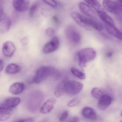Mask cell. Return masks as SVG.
I'll return each instance as SVG.
<instances>
[{
  "label": "cell",
  "mask_w": 122,
  "mask_h": 122,
  "mask_svg": "<svg viewBox=\"0 0 122 122\" xmlns=\"http://www.w3.org/2000/svg\"><path fill=\"white\" fill-rule=\"evenodd\" d=\"M58 70L52 66H42L37 69L33 81L35 84H40L47 78L57 74Z\"/></svg>",
  "instance_id": "cell-1"
},
{
  "label": "cell",
  "mask_w": 122,
  "mask_h": 122,
  "mask_svg": "<svg viewBox=\"0 0 122 122\" xmlns=\"http://www.w3.org/2000/svg\"><path fill=\"white\" fill-rule=\"evenodd\" d=\"M42 14L44 16H47L51 14V12L47 9H43L42 10Z\"/></svg>",
  "instance_id": "cell-33"
},
{
  "label": "cell",
  "mask_w": 122,
  "mask_h": 122,
  "mask_svg": "<svg viewBox=\"0 0 122 122\" xmlns=\"http://www.w3.org/2000/svg\"><path fill=\"white\" fill-rule=\"evenodd\" d=\"M72 18L73 20L80 26L86 28L83 21V17L80 14L76 11L72 12L71 14Z\"/></svg>",
  "instance_id": "cell-22"
},
{
  "label": "cell",
  "mask_w": 122,
  "mask_h": 122,
  "mask_svg": "<svg viewBox=\"0 0 122 122\" xmlns=\"http://www.w3.org/2000/svg\"><path fill=\"white\" fill-rule=\"evenodd\" d=\"M69 112L68 111H66L62 113L59 119V121L63 122L65 121L69 116Z\"/></svg>",
  "instance_id": "cell-30"
},
{
  "label": "cell",
  "mask_w": 122,
  "mask_h": 122,
  "mask_svg": "<svg viewBox=\"0 0 122 122\" xmlns=\"http://www.w3.org/2000/svg\"><path fill=\"white\" fill-rule=\"evenodd\" d=\"M82 114L85 118L91 120H95L97 118L96 113L94 110L89 107H84L82 109Z\"/></svg>",
  "instance_id": "cell-17"
},
{
  "label": "cell",
  "mask_w": 122,
  "mask_h": 122,
  "mask_svg": "<svg viewBox=\"0 0 122 122\" xmlns=\"http://www.w3.org/2000/svg\"><path fill=\"white\" fill-rule=\"evenodd\" d=\"M44 3L47 5L53 8L57 7V4L55 0H42Z\"/></svg>",
  "instance_id": "cell-29"
},
{
  "label": "cell",
  "mask_w": 122,
  "mask_h": 122,
  "mask_svg": "<svg viewBox=\"0 0 122 122\" xmlns=\"http://www.w3.org/2000/svg\"><path fill=\"white\" fill-rule=\"evenodd\" d=\"M97 15L105 23V24L115 26L114 21L107 14L104 10L97 11Z\"/></svg>",
  "instance_id": "cell-18"
},
{
  "label": "cell",
  "mask_w": 122,
  "mask_h": 122,
  "mask_svg": "<svg viewBox=\"0 0 122 122\" xmlns=\"http://www.w3.org/2000/svg\"><path fill=\"white\" fill-rule=\"evenodd\" d=\"M59 45V39L57 36H55L44 45L42 50L43 52L46 54L53 53L58 49Z\"/></svg>",
  "instance_id": "cell-8"
},
{
  "label": "cell",
  "mask_w": 122,
  "mask_h": 122,
  "mask_svg": "<svg viewBox=\"0 0 122 122\" xmlns=\"http://www.w3.org/2000/svg\"><path fill=\"white\" fill-rule=\"evenodd\" d=\"M112 56V53L111 52H109L107 54V56L108 57H111Z\"/></svg>",
  "instance_id": "cell-37"
},
{
  "label": "cell",
  "mask_w": 122,
  "mask_h": 122,
  "mask_svg": "<svg viewBox=\"0 0 122 122\" xmlns=\"http://www.w3.org/2000/svg\"><path fill=\"white\" fill-rule=\"evenodd\" d=\"M34 120L32 118H27V119H21L16 120L14 122H33Z\"/></svg>",
  "instance_id": "cell-32"
},
{
  "label": "cell",
  "mask_w": 122,
  "mask_h": 122,
  "mask_svg": "<svg viewBox=\"0 0 122 122\" xmlns=\"http://www.w3.org/2000/svg\"><path fill=\"white\" fill-rule=\"evenodd\" d=\"M4 66V63L2 60H0V72L2 71Z\"/></svg>",
  "instance_id": "cell-35"
},
{
  "label": "cell",
  "mask_w": 122,
  "mask_h": 122,
  "mask_svg": "<svg viewBox=\"0 0 122 122\" xmlns=\"http://www.w3.org/2000/svg\"><path fill=\"white\" fill-rule=\"evenodd\" d=\"M21 67L19 65L15 64H11L6 66L5 72L10 74H15L19 72L21 70Z\"/></svg>",
  "instance_id": "cell-20"
},
{
  "label": "cell",
  "mask_w": 122,
  "mask_h": 122,
  "mask_svg": "<svg viewBox=\"0 0 122 122\" xmlns=\"http://www.w3.org/2000/svg\"><path fill=\"white\" fill-rule=\"evenodd\" d=\"M55 32L54 29L52 28H48L46 31V34L48 36H53Z\"/></svg>",
  "instance_id": "cell-31"
},
{
  "label": "cell",
  "mask_w": 122,
  "mask_h": 122,
  "mask_svg": "<svg viewBox=\"0 0 122 122\" xmlns=\"http://www.w3.org/2000/svg\"><path fill=\"white\" fill-rule=\"evenodd\" d=\"M38 4L37 3H34L32 4L29 8V15L30 17H33L34 15L35 11L38 8Z\"/></svg>",
  "instance_id": "cell-27"
},
{
  "label": "cell",
  "mask_w": 122,
  "mask_h": 122,
  "mask_svg": "<svg viewBox=\"0 0 122 122\" xmlns=\"http://www.w3.org/2000/svg\"><path fill=\"white\" fill-rule=\"evenodd\" d=\"M102 4L104 8L110 13L119 15L122 12V5L112 0H103Z\"/></svg>",
  "instance_id": "cell-6"
},
{
  "label": "cell",
  "mask_w": 122,
  "mask_h": 122,
  "mask_svg": "<svg viewBox=\"0 0 122 122\" xmlns=\"http://www.w3.org/2000/svg\"><path fill=\"white\" fill-rule=\"evenodd\" d=\"M66 94L64 87V81L58 84L54 91V94L57 97H60Z\"/></svg>",
  "instance_id": "cell-23"
},
{
  "label": "cell",
  "mask_w": 122,
  "mask_h": 122,
  "mask_svg": "<svg viewBox=\"0 0 122 122\" xmlns=\"http://www.w3.org/2000/svg\"><path fill=\"white\" fill-rule=\"evenodd\" d=\"M71 72L75 76L81 80L85 79L86 75L85 74L77 68L74 67L71 68Z\"/></svg>",
  "instance_id": "cell-25"
},
{
  "label": "cell",
  "mask_w": 122,
  "mask_h": 122,
  "mask_svg": "<svg viewBox=\"0 0 122 122\" xmlns=\"http://www.w3.org/2000/svg\"><path fill=\"white\" fill-rule=\"evenodd\" d=\"M91 94L93 97L99 100L105 94L100 88L94 87L91 91Z\"/></svg>",
  "instance_id": "cell-26"
},
{
  "label": "cell",
  "mask_w": 122,
  "mask_h": 122,
  "mask_svg": "<svg viewBox=\"0 0 122 122\" xmlns=\"http://www.w3.org/2000/svg\"><path fill=\"white\" fill-rule=\"evenodd\" d=\"M56 103L55 99L51 98L47 100L40 108V112L43 114L49 113L53 109Z\"/></svg>",
  "instance_id": "cell-15"
},
{
  "label": "cell",
  "mask_w": 122,
  "mask_h": 122,
  "mask_svg": "<svg viewBox=\"0 0 122 122\" xmlns=\"http://www.w3.org/2000/svg\"><path fill=\"white\" fill-rule=\"evenodd\" d=\"M117 2H118L119 3L121 4V5H122V0H117Z\"/></svg>",
  "instance_id": "cell-38"
},
{
  "label": "cell",
  "mask_w": 122,
  "mask_h": 122,
  "mask_svg": "<svg viewBox=\"0 0 122 122\" xmlns=\"http://www.w3.org/2000/svg\"><path fill=\"white\" fill-rule=\"evenodd\" d=\"M53 19L56 22H58V21L57 17V16H55L53 17Z\"/></svg>",
  "instance_id": "cell-36"
},
{
  "label": "cell",
  "mask_w": 122,
  "mask_h": 122,
  "mask_svg": "<svg viewBox=\"0 0 122 122\" xmlns=\"http://www.w3.org/2000/svg\"><path fill=\"white\" fill-rule=\"evenodd\" d=\"M79 8L80 10L87 16L92 18H96V13L93 9L87 4L84 2H80L79 4Z\"/></svg>",
  "instance_id": "cell-14"
},
{
  "label": "cell",
  "mask_w": 122,
  "mask_h": 122,
  "mask_svg": "<svg viewBox=\"0 0 122 122\" xmlns=\"http://www.w3.org/2000/svg\"><path fill=\"white\" fill-rule=\"evenodd\" d=\"M64 87L66 94L74 95L81 92L84 85L81 82L77 81L64 80Z\"/></svg>",
  "instance_id": "cell-5"
},
{
  "label": "cell",
  "mask_w": 122,
  "mask_h": 122,
  "mask_svg": "<svg viewBox=\"0 0 122 122\" xmlns=\"http://www.w3.org/2000/svg\"><path fill=\"white\" fill-rule=\"evenodd\" d=\"M105 27L106 30L109 34L120 40H122V32L115 25H110L105 24Z\"/></svg>",
  "instance_id": "cell-19"
},
{
  "label": "cell",
  "mask_w": 122,
  "mask_h": 122,
  "mask_svg": "<svg viewBox=\"0 0 122 122\" xmlns=\"http://www.w3.org/2000/svg\"><path fill=\"white\" fill-rule=\"evenodd\" d=\"M79 117H73L67 122H79Z\"/></svg>",
  "instance_id": "cell-34"
},
{
  "label": "cell",
  "mask_w": 122,
  "mask_h": 122,
  "mask_svg": "<svg viewBox=\"0 0 122 122\" xmlns=\"http://www.w3.org/2000/svg\"><path fill=\"white\" fill-rule=\"evenodd\" d=\"M11 115V110L0 107V122L6 121L10 118Z\"/></svg>",
  "instance_id": "cell-21"
},
{
  "label": "cell",
  "mask_w": 122,
  "mask_h": 122,
  "mask_svg": "<svg viewBox=\"0 0 122 122\" xmlns=\"http://www.w3.org/2000/svg\"><path fill=\"white\" fill-rule=\"evenodd\" d=\"M120 122H122V120H121V121H120Z\"/></svg>",
  "instance_id": "cell-39"
},
{
  "label": "cell",
  "mask_w": 122,
  "mask_h": 122,
  "mask_svg": "<svg viewBox=\"0 0 122 122\" xmlns=\"http://www.w3.org/2000/svg\"><path fill=\"white\" fill-rule=\"evenodd\" d=\"M16 51V47L13 42L7 41L4 43L2 47L3 54L6 57H11Z\"/></svg>",
  "instance_id": "cell-12"
},
{
  "label": "cell",
  "mask_w": 122,
  "mask_h": 122,
  "mask_svg": "<svg viewBox=\"0 0 122 122\" xmlns=\"http://www.w3.org/2000/svg\"><path fill=\"white\" fill-rule=\"evenodd\" d=\"M11 24L10 18L2 9H0V33L7 32L11 27Z\"/></svg>",
  "instance_id": "cell-7"
},
{
  "label": "cell",
  "mask_w": 122,
  "mask_h": 122,
  "mask_svg": "<svg viewBox=\"0 0 122 122\" xmlns=\"http://www.w3.org/2000/svg\"><path fill=\"white\" fill-rule=\"evenodd\" d=\"M25 89V86L23 83L16 82L12 84L9 89L10 93L12 94H19L22 93Z\"/></svg>",
  "instance_id": "cell-16"
},
{
  "label": "cell",
  "mask_w": 122,
  "mask_h": 122,
  "mask_svg": "<svg viewBox=\"0 0 122 122\" xmlns=\"http://www.w3.org/2000/svg\"><path fill=\"white\" fill-rule=\"evenodd\" d=\"M83 21L87 27L91 26L95 29L99 31H102L104 27L100 22L92 18L83 17Z\"/></svg>",
  "instance_id": "cell-11"
},
{
  "label": "cell",
  "mask_w": 122,
  "mask_h": 122,
  "mask_svg": "<svg viewBox=\"0 0 122 122\" xmlns=\"http://www.w3.org/2000/svg\"><path fill=\"white\" fill-rule=\"evenodd\" d=\"M97 11L104 10L101 4L96 0H84Z\"/></svg>",
  "instance_id": "cell-24"
},
{
  "label": "cell",
  "mask_w": 122,
  "mask_h": 122,
  "mask_svg": "<svg viewBox=\"0 0 122 122\" xmlns=\"http://www.w3.org/2000/svg\"><path fill=\"white\" fill-rule=\"evenodd\" d=\"M78 56L80 66L84 67L86 66L87 62L93 61L95 59L96 52L91 48H86L79 51Z\"/></svg>",
  "instance_id": "cell-2"
},
{
  "label": "cell",
  "mask_w": 122,
  "mask_h": 122,
  "mask_svg": "<svg viewBox=\"0 0 122 122\" xmlns=\"http://www.w3.org/2000/svg\"><path fill=\"white\" fill-rule=\"evenodd\" d=\"M65 33L67 38L72 43L78 44L81 42V34L78 29L74 26H68L65 29Z\"/></svg>",
  "instance_id": "cell-4"
},
{
  "label": "cell",
  "mask_w": 122,
  "mask_h": 122,
  "mask_svg": "<svg viewBox=\"0 0 122 122\" xmlns=\"http://www.w3.org/2000/svg\"><path fill=\"white\" fill-rule=\"evenodd\" d=\"M43 99V95L39 91L33 92L31 94L28 100V108L30 111L34 112L38 109Z\"/></svg>",
  "instance_id": "cell-3"
},
{
  "label": "cell",
  "mask_w": 122,
  "mask_h": 122,
  "mask_svg": "<svg viewBox=\"0 0 122 122\" xmlns=\"http://www.w3.org/2000/svg\"><path fill=\"white\" fill-rule=\"evenodd\" d=\"M112 102V99L111 96L105 94L99 100V109L102 111H105L111 104Z\"/></svg>",
  "instance_id": "cell-10"
},
{
  "label": "cell",
  "mask_w": 122,
  "mask_h": 122,
  "mask_svg": "<svg viewBox=\"0 0 122 122\" xmlns=\"http://www.w3.org/2000/svg\"><path fill=\"white\" fill-rule=\"evenodd\" d=\"M21 100L17 97H11L6 100L1 105L0 107L10 110L17 107L21 102Z\"/></svg>",
  "instance_id": "cell-13"
},
{
  "label": "cell",
  "mask_w": 122,
  "mask_h": 122,
  "mask_svg": "<svg viewBox=\"0 0 122 122\" xmlns=\"http://www.w3.org/2000/svg\"><path fill=\"white\" fill-rule=\"evenodd\" d=\"M79 102L80 100L78 98H74L69 102L67 105L69 107H74L78 105Z\"/></svg>",
  "instance_id": "cell-28"
},
{
  "label": "cell",
  "mask_w": 122,
  "mask_h": 122,
  "mask_svg": "<svg viewBox=\"0 0 122 122\" xmlns=\"http://www.w3.org/2000/svg\"><path fill=\"white\" fill-rule=\"evenodd\" d=\"M12 5L18 12H24L27 10L30 5L29 0H13Z\"/></svg>",
  "instance_id": "cell-9"
}]
</instances>
